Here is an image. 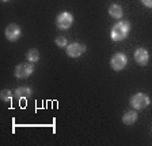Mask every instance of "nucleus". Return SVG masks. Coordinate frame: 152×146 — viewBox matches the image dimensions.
Wrapping results in <instances>:
<instances>
[{
  "mask_svg": "<svg viewBox=\"0 0 152 146\" xmlns=\"http://www.w3.org/2000/svg\"><path fill=\"white\" fill-rule=\"evenodd\" d=\"M130 32V23L128 21H122V22H117L111 27L110 37L113 41H122L128 37Z\"/></svg>",
  "mask_w": 152,
  "mask_h": 146,
  "instance_id": "nucleus-1",
  "label": "nucleus"
},
{
  "mask_svg": "<svg viewBox=\"0 0 152 146\" xmlns=\"http://www.w3.org/2000/svg\"><path fill=\"white\" fill-rule=\"evenodd\" d=\"M34 71V66L33 63H20L15 67V71H14V75L19 79H25V78H28V76L33 74Z\"/></svg>",
  "mask_w": 152,
  "mask_h": 146,
  "instance_id": "nucleus-2",
  "label": "nucleus"
},
{
  "mask_svg": "<svg viewBox=\"0 0 152 146\" xmlns=\"http://www.w3.org/2000/svg\"><path fill=\"white\" fill-rule=\"evenodd\" d=\"M151 104V100L147 94L144 93H137L130 99V105H132L134 109H144L147 108L148 105Z\"/></svg>",
  "mask_w": 152,
  "mask_h": 146,
  "instance_id": "nucleus-3",
  "label": "nucleus"
},
{
  "mask_svg": "<svg viewBox=\"0 0 152 146\" xmlns=\"http://www.w3.org/2000/svg\"><path fill=\"white\" fill-rule=\"evenodd\" d=\"M73 23V15L69 13H61L58 14V16L56 18V26L60 30H68Z\"/></svg>",
  "mask_w": 152,
  "mask_h": 146,
  "instance_id": "nucleus-4",
  "label": "nucleus"
},
{
  "mask_svg": "<svg viewBox=\"0 0 152 146\" xmlns=\"http://www.w3.org/2000/svg\"><path fill=\"white\" fill-rule=\"evenodd\" d=\"M128 64V57L124 53H115L110 60V66L114 71H121L124 70Z\"/></svg>",
  "mask_w": 152,
  "mask_h": 146,
  "instance_id": "nucleus-5",
  "label": "nucleus"
},
{
  "mask_svg": "<svg viewBox=\"0 0 152 146\" xmlns=\"http://www.w3.org/2000/svg\"><path fill=\"white\" fill-rule=\"evenodd\" d=\"M4 34H6V38L8 40V41L15 42V41H18L19 37L22 36V30H20V27H19L18 25H15V23H11V25H8L6 27V30H4Z\"/></svg>",
  "mask_w": 152,
  "mask_h": 146,
  "instance_id": "nucleus-6",
  "label": "nucleus"
},
{
  "mask_svg": "<svg viewBox=\"0 0 152 146\" xmlns=\"http://www.w3.org/2000/svg\"><path fill=\"white\" fill-rule=\"evenodd\" d=\"M86 52V47L80 42H72L66 45V55L69 57H80Z\"/></svg>",
  "mask_w": 152,
  "mask_h": 146,
  "instance_id": "nucleus-7",
  "label": "nucleus"
},
{
  "mask_svg": "<svg viewBox=\"0 0 152 146\" xmlns=\"http://www.w3.org/2000/svg\"><path fill=\"white\" fill-rule=\"evenodd\" d=\"M134 60H136L137 64L140 66H147L149 60V55H148V51L144 49V48H137L136 52H134Z\"/></svg>",
  "mask_w": 152,
  "mask_h": 146,
  "instance_id": "nucleus-8",
  "label": "nucleus"
},
{
  "mask_svg": "<svg viewBox=\"0 0 152 146\" xmlns=\"http://www.w3.org/2000/svg\"><path fill=\"white\" fill-rule=\"evenodd\" d=\"M31 89L28 86H19L18 89L15 90V97L19 100H26V99H30L31 97Z\"/></svg>",
  "mask_w": 152,
  "mask_h": 146,
  "instance_id": "nucleus-9",
  "label": "nucleus"
},
{
  "mask_svg": "<svg viewBox=\"0 0 152 146\" xmlns=\"http://www.w3.org/2000/svg\"><path fill=\"white\" fill-rule=\"evenodd\" d=\"M109 14H110V16H113L114 19H120L124 14L122 7H121L120 4H111V6L109 7Z\"/></svg>",
  "mask_w": 152,
  "mask_h": 146,
  "instance_id": "nucleus-10",
  "label": "nucleus"
},
{
  "mask_svg": "<svg viewBox=\"0 0 152 146\" xmlns=\"http://www.w3.org/2000/svg\"><path fill=\"white\" fill-rule=\"evenodd\" d=\"M136 120H137V113L134 111H129L122 116V122L126 124V126H132V124H134Z\"/></svg>",
  "mask_w": 152,
  "mask_h": 146,
  "instance_id": "nucleus-11",
  "label": "nucleus"
},
{
  "mask_svg": "<svg viewBox=\"0 0 152 146\" xmlns=\"http://www.w3.org/2000/svg\"><path fill=\"white\" fill-rule=\"evenodd\" d=\"M26 57H27V60L30 62V63L34 64L35 62L39 60V52H38V49H30V51L27 52V55H26Z\"/></svg>",
  "mask_w": 152,
  "mask_h": 146,
  "instance_id": "nucleus-12",
  "label": "nucleus"
},
{
  "mask_svg": "<svg viewBox=\"0 0 152 146\" xmlns=\"http://www.w3.org/2000/svg\"><path fill=\"white\" fill-rule=\"evenodd\" d=\"M0 99H1V101L10 102L11 100H12V92H11V90H8V89L1 90V93H0Z\"/></svg>",
  "mask_w": 152,
  "mask_h": 146,
  "instance_id": "nucleus-13",
  "label": "nucleus"
},
{
  "mask_svg": "<svg viewBox=\"0 0 152 146\" xmlns=\"http://www.w3.org/2000/svg\"><path fill=\"white\" fill-rule=\"evenodd\" d=\"M56 44L58 45L60 48H63V47H66L68 41H66V38L64 37V36H58V37L56 38Z\"/></svg>",
  "mask_w": 152,
  "mask_h": 146,
  "instance_id": "nucleus-14",
  "label": "nucleus"
},
{
  "mask_svg": "<svg viewBox=\"0 0 152 146\" xmlns=\"http://www.w3.org/2000/svg\"><path fill=\"white\" fill-rule=\"evenodd\" d=\"M141 3L148 8H152V0H141Z\"/></svg>",
  "mask_w": 152,
  "mask_h": 146,
  "instance_id": "nucleus-15",
  "label": "nucleus"
},
{
  "mask_svg": "<svg viewBox=\"0 0 152 146\" xmlns=\"http://www.w3.org/2000/svg\"><path fill=\"white\" fill-rule=\"evenodd\" d=\"M1 1H8V0H1Z\"/></svg>",
  "mask_w": 152,
  "mask_h": 146,
  "instance_id": "nucleus-16",
  "label": "nucleus"
}]
</instances>
